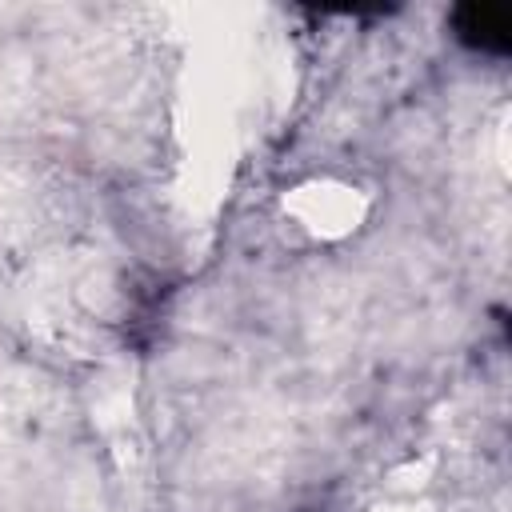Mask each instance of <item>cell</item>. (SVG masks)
Listing matches in <instances>:
<instances>
[{
  "mask_svg": "<svg viewBox=\"0 0 512 512\" xmlns=\"http://www.w3.org/2000/svg\"><path fill=\"white\" fill-rule=\"evenodd\" d=\"M456 32L460 40H468L472 48H484V52H504L508 48V20L500 8H460L456 12Z\"/></svg>",
  "mask_w": 512,
  "mask_h": 512,
  "instance_id": "6da1fadb",
  "label": "cell"
}]
</instances>
